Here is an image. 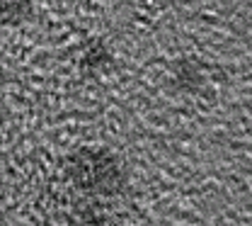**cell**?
<instances>
[{
	"label": "cell",
	"instance_id": "1",
	"mask_svg": "<svg viewBox=\"0 0 252 226\" xmlns=\"http://www.w3.org/2000/svg\"><path fill=\"white\" fill-rule=\"evenodd\" d=\"M70 178L93 197H114L126 188V170L119 158L104 149H83L70 161Z\"/></svg>",
	"mask_w": 252,
	"mask_h": 226
},
{
	"label": "cell",
	"instance_id": "2",
	"mask_svg": "<svg viewBox=\"0 0 252 226\" xmlns=\"http://www.w3.org/2000/svg\"><path fill=\"white\" fill-rule=\"evenodd\" d=\"M172 85L177 90H185V93H194L204 85V68L191 61V59H182L172 66Z\"/></svg>",
	"mask_w": 252,
	"mask_h": 226
},
{
	"label": "cell",
	"instance_id": "3",
	"mask_svg": "<svg viewBox=\"0 0 252 226\" xmlns=\"http://www.w3.org/2000/svg\"><path fill=\"white\" fill-rule=\"evenodd\" d=\"M112 61H114L112 51L102 41H90L85 46V51H83V59H80V64H83V68L88 73H104L112 66Z\"/></svg>",
	"mask_w": 252,
	"mask_h": 226
},
{
	"label": "cell",
	"instance_id": "4",
	"mask_svg": "<svg viewBox=\"0 0 252 226\" xmlns=\"http://www.w3.org/2000/svg\"><path fill=\"white\" fill-rule=\"evenodd\" d=\"M34 12V0H0V20L5 25H22Z\"/></svg>",
	"mask_w": 252,
	"mask_h": 226
}]
</instances>
